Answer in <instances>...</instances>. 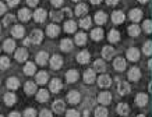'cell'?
<instances>
[{
  "mask_svg": "<svg viewBox=\"0 0 152 117\" xmlns=\"http://www.w3.org/2000/svg\"><path fill=\"white\" fill-rule=\"evenodd\" d=\"M42 39H43V33H42V31H39V29H35V31H32L31 36H29V41H31V43H34V45L41 43Z\"/></svg>",
  "mask_w": 152,
  "mask_h": 117,
  "instance_id": "6da1fadb",
  "label": "cell"
},
{
  "mask_svg": "<svg viewBox=\"0 0 152 117\" xmlns=\"http://www.w3.org/2000/svg\"><path fill=\"white\" fill-rule=\"evenodd\" d=\"M98 84H99V86H102V88H107V86H110V84H112V78L107 74H102L101 77L98 78Z\"/></svg>",
  "mask_w": 152,
  "mask_h": 117,
  "instance_id": "7a4b0ae2",
  "label": "cell"
},
{
  "mask_svg": "<svg viewBox=\"0 0 152 117\" xmlns=\"http://www.w3.org/2000/svg\"><path fill=\"white\" fill-rule=\"evenodd\" d=\"M130 89H131V86H130L126 81H119V84H117V91H119L120 95L130 94Z\"/></svg>",
  "mask_w": 152,
  "mask_h": 117,
  "instance_id": "3957f363",
  "label": "cell"
},
{
  "mask_svg": "<svg viewBox=\"0 0 152 117\" xmlns=\"http://www.w3.org/2000/svg\"><path fill=\"white\" fill-rule=\"evenodd\" d=\"M61 66H63V59H61L59 55H55V56L50 59V67L55 68V70H59Z\"/></svg>",
  "mask_w": 152,
  "mask_h": 117,
  "instance_id": "277c9868",
  "label": "cell"
},
{
  "mask_svg": "<svg viewBox=\"0 0 152 117\" xmlns=\"http://www.w3.org/2000/svg\"><path fill=\"white\" fill-rule=\"evenodd\" d=\"M46 11L43 9H38L35 13H34V20L37 21V23H43L45 20H46Z\"/></svg>",
  "mask_w": 152,
  "mask_h": 117,
  "instance_id": "5b68a950",
  "label": "cell"
},
{
  "mask_svg": "<svg viewBox=\"0 0 152 117\" xmlns=\"http://www.w3.org/2000/svg\"><path fill=\"white\" fill-rule=\"evenodd\" d=\"M89 57H91L89 52L83 50V52H80L78 55H77V61L81 63V64H87L88 61H89Z\"/></svg>",
  "mask_w": 152,
  "mask_h": 117,
  "instance_id": "8992f818",
  "label": "cell"
},
{
  "mask_svg": "<svg viewBox=\"0 0 152 117\" xmlns=\"http://www.w3.org/2000/svg\"><path fill=\"white\" fill-rule=\"evenodd\" d=\"M59 32H60V28L56 25V24H50V25H48V27H46V33L50 38L57 36V35H59Z\"/></svg>",
  "mask_w": 152,
  "mask_h": 117,
  "instance_id": "52a82bcc",
  "label": "cell"
},
{
  "mask_svg": "<svg viewBox=\"0 0 152 117\" xmlns=\"http://www.w3.org/2000/svg\"><path fill=\"white\" fill-rule=\"evenodd\" d=\"M115 56V49L112 46H105L102 49V57H105V60H110Z\"/></svg>",
  "mask_w": 152,
  "mask_h": 117,
  "instance_id": "ba28073f",
  "label": "cell"
},
{
  "mask_svg": "<svg viewBox=\"0 0 152 117\" xmlns=\"http://www.w3.org/2000/svg\"><path fill=\"white\" fill-rule=\"evenodd\" d=\"M80 99H81V95H80L77 91H71V92H69V95H67V100H69L70 103H73V105H77V103L80 102Z\"/></svg>",
  "mask_w": 152,
  "mask_h": 117,
  "instance_id": "9c48e42d",
  "label": "cell"
},
{
  "mask_svg": "<svg viewBox=\"0 0 152 117\" xmlns=\"http://www.w3.org/2000/svg\"><path fill=\"white\" fill-rule=\"evenodd\" d=\"M127 57H129V60H131V61H137L140 59L138 49H135V47H130L129 50H127Z\"/></svg>",
  "mask_w": 152,
  "mask_h": 117,
  "instance_id": "30bf717a",
  "label": "cell"
},
{
  "mask_svg": "<svg viewBox=\"0 0 152 117\" xmlns=\"http://www.w3.org/2000/svg\"><path fill=\"white\" fill-rule=\"evenodd\" d=\"M61 86H63V84H61V81L59 80V78H55V80L50 81V84H49V88H50L52 92H59L60 89H61Z\"/></svg>",
  "mask_w": 152,
  "mask_h": 117,
  "instance_id": "8fae6325",
  "label": "cell"
},
{
  "mask_svg": "<svg viewBox=\"0 0 152 117\" xmlns=\"http://www.w3.org/2000/svg\"><path fill=\"white\" fill-rule=\"evenodd\" d=\"M98 102L102 103V105H109L112 102V95L109 92H102L99 96H98Z\"/></svg>",
  "mask_w": 152,
  "mask_h": 117,
  "instance_id": "7c38bea8",
  "label": "cell"
},
{
  "mask_svg": "<svg viewBox=\"0 0 152 117\" xmlns=\"http://www.w3.org/2000/svg\"><path fill=\"white\" fill-rule=\"evenodd\" d=\"M28 57V52L27 49H24V47H21V49H17L15 50V59L18 61H25Z\"/></svg>",
  "mask_w": 152,
  "mask_h": 117,
  "instance_id": "4fadbf2b",
  "label": "cell"
},
{
  "mask_svg": "<svg viewBox=\"0 0 152 117\" xmlns=\"http://www.w3.org/2000/svg\"><path fill=\"white\" fill-rule=\"evenodd\" d=\"M130 18H131V21H134V23H138L140 20L142 18V11L138 9H134L130 11Z\"/></svg>",
  "mask_w": 152,
  "mask_h": 117,
  "instance_id": "5bb4252c",
  "label": "cell"
},
{
  "mask_svg": "<svg viewBox=\"0 0 152 117\" xmlns=\"http://www.w3.org/2000/svg\"><path fill=\"white\" fill-rule=\"evenodd\" d=\"M124 18L126 17L121 11H113V13H112V21L115 24H121L124 21Z\"/></svg>",
  "mask_w": 152,
  "mask_h": 117,
  "instance_id": "9a60e30c",
  "label": "cell"
},
{
  "mask_svg": "<svg viewBox=\"0 0 152 117\" xmlns=\"http://www.w3.org/2000/svg\"><path fill=\"white\" fill-rule=\"evenodd\" d=\"M113 67H115L117 71H123L126 68V60L123 57H117V59L113 61Z\"/></svg>",
  "mask_w": 152,
  "mask_h": 117,
  "instance_id": "2e32d148",
  "label": "cell"
},
{
  "mask_svg": "<svg viewBox=\"0 0 152 117\" xmlns=\"http://www.w3.org/2000/svg\"><path fill=\"white\" fill-rule=\"evenodd\" d=\"M48 53L46 52H39L37 55V63L39 64V66H45L48 63Z\"/></svg>",
  "mask_w": 152,
  "mask_h": 117,
  "instance_id": "e0dca14e",
  "label": "cell"
},
{
  "mask_svg": "<svg viewBox=\"0 0 152 117\" xmlns=\"http://www.w3.org/2000/svg\"><path fill=\"white\" fill-rule=\"evenodd\" d=\"M48 99H49V92H48L46 89H41V91H38V94H37V100L38 102H46Z\"/></svg>",
  "mask_w": 152,
  "mask_h": 117,
  "instance_id": "ac0fdd59",
  "label": "cell"
},
{
  "mask_svg": "<svg viewBox=\"0 0 152 117\" xmlns=\"http://www.w3.org/2000/svg\"><path fill=\"white\" fill-rule=\"evenodd\" d=\"M140 77H141V73H140V70L137 68V67H133V68L129 71V80H131V81H138Z\"/></svg>",
  "mask_w": 152,
  "mask_h": 117,
  "instance_id": "d6986e66",
  "label": "cell"
},
{
  "mask_svg": "<svg viewBox=\"0 0 152 117\" xmlns=\"http://www.w3.org/2000/svg\"><path fill=\"white\" fill-rule=\"evenodd\" d=\"M84 81L87 82V84H92L94 81H95V71L94 70H87L84 73Z\"/></svg>",
  "mask_w": 152,
  "mask_h": 117,
  "instance_id": "ffe728a7",
  "label": "cell"
},
{
  "mask_svg": "<svg viewBox=\"0 0 152 117\" xmlns=\"http://www.w3.org/2000/svg\"><path fill=\"white\" fill-rule=\"evenodd\" d=\"M64 109H66V106H64V102L63 100H56V102H53V112L55 113H63L64 112Z\"/></svg>",
  "mask_w": 152,
  "mask_h": 117,
  "instance_id": "44dd1931",
  "label": "cell"
},
{
  "mask_svg": "<svg viewBox=\"0 0 152 117\" xmlns=\"http://www.w3.org/2000/svg\"><path fill=\"white\" fill-rule=\"evenodd\" d=\"M11 33H13L14 38H23V35H24V27H23V25H14L13 29H11Z\"/></svg>",
  "mask_w": 152,
  "mask_h": 117,
  "instance_id": "7402d4cb",
  "label": "cell"
},
{
  "mask_svg": "<svg viewBox=\"0 0 152 117\" xmlns=\"http://www.w3.org/2000/svg\"><path fill=\"white\" fill-rule=\"evenodd\" d=\"M24 89H25V94L27 95H32V94H35V91H37V85L34 84V82H31V81H28V82H25V85H24Z\"/></svg>",
  "mask_w": 152,
  "mask_h": 117,
  "instance_id": "603a6c76",
  "label": "cell"
},
{
  "mask_svg": "<svg viewBox=\"0 0 152 117\" xmlns=\"http://www.w3.org/2000/svg\"><path fill=\"white\" fill-rule=\"evenodd\" d=\"M66 80L69 81V82H75V81L78 80V73H77L75 70L67 71V74H66Z\"/></svg>",
  "mask_w": 152,
  "mask_h": 117,
  "instance_id": "cb8c5ba5",
  "label": "cell"
},
{
  "mask_svg": "<svg viewBox=\"0 0 152 117\" xmlns=\"http://www.w3.org/2000/svg\"><path fill=\"white\" fill-rule=\"evenodd\" d=\"M18 18L21 21H28V20L31 18V11L28 9H21L18 13Z\"/></svg>",
  "mask_w": 152,
  "mask_h": 117,
  "instance_id": "d4e9b609",
  "label": "cell"
},
{
  "mask_svg": "<svg viewBox=\"0 0 152 117\" xmlns=\"http://www.w3.org/2000/svg\"><path fill=\"white\" fill-rule=\"evenodd\" d=\"M148 102V96L145 94H138L135 96V103L138 105V106H145Z\"/></svg>",
  "mask_w": 152,
  "mask_h": 117,
  "instance_id": "484cf974",
  "label": "cell"
},
{
  "mask_svg": "<svg viewBox=\"0 0 152 117\" xmlns=\"http://www.w3.org/2000/svg\"><path fill=\"white\" fill-rule=\"evenodd\" d=\"M64 29H66V32H75V29H77V24L74 23L73 20H70V21H67V23L64 24Z\"/></svg>",
  "mask_w": 152,
  "mask_h": 117,
  "instance_id": "4316f807",
  "label": "cell"
},
{
  "mask_svg": "<svg viewBox=\"0 0 152 117\" xmlns=\"http://www.w3.org/2000/svg\"><path fill=\"white\" fill-rule=\"evenodd\" d=\"M60 47H61V50L70 52L71 49H73V42H71V39H63V41H61Z\"/></svg>",
  "mask_w": 152,
  "mask_h": 117,
  "instance_id": "83f0119b",
  "label": "cell"
},
{
  "mask_svg": "<svg viewBox=\"0 0 152 117\" xmlns=\"http://www.w3.org/2000/svg\"><path fill=\"white\" fill-rule=\"evenodd\" d=\"M130 112V108L129 105H126V103H120L119 106H117V113L121 114V116H127Z\"/></svg>",
  "mask_w": 152,
  "mask_h": 117,
  "instance_id": "f1b7e54d",
  "label": "cell"
},
{
  "mask_svg": "<svg viewBox=\"0 0 152 117\" xmlns=\"http://www.w3.org/2000/svg\"><path fill=\"white\" fill-rule=\"evenodd\" d=\"M91 38H92L94 41H101L102 38H103V31H102L101 28L92 29V32H91Z\"/></svg>",
  "mask_w": 152,
  "mask_h": 117,
  "instance_id": "f546056e",
  "label": "cell"
},
{
  "mask_svg": "<svg viewBox=\"0 0 152 117\" xmlns=\"http://www.w3.org/2000/svg\"><path fill=\"white\" fill-rule=\"evenodd\" d=\"M46 81H48V74L45 73V71H41V73H38L37 74V82L38 84H46Z\"/></svg>",
  "mask_w": 152,
  "mask_h": 117,
  "instance_id": "4dcf8cb0",
  "label": "cell"
},
{
  "mask_svg": "<svg viewBox=\"0 0 152 117\" xmlns=\"http://www.w3.org/2000/svg\"><path fill=\"white\" fill-rule=\"evenodd\" d=\"M4 102L7 106H13L14 103H15V95L11 94V92H9V94L4 95Z\"/></svg>",
  "mask_w": 152,
  "mask_h": 117,
  "instance_id": "1f68e13d",
  "label": "cell"
},
{
  "mask_svg": "<svg viewBox=\"0 0 152 117\" xmlns=\"http://www.w3.org/2000/svg\"><path fill=\"white\" fill-rule=\"evenodd\" d=\"M106 20H107V17H106V14L103 11H99V13L95 14V23L96 24H105Z\"/></svg>",
  "mask_w": 152,
  "mask_h": 117,
  "instance_id": "d6a6232c",
  "label": "cell"
},
{
  "mask_svg": "<svg viewBox=\"0 0 152 117\" xmlns=\"http://www.w3.org/2000/svg\"><path fill=\"white\" fill-rule=\"evenodd\" d=\"M75 43L77 45H85L87 43V35L84 32H80L75 35Z\"/></svg>",
  "mask_w": 152,
  "mask_h": 117,
  "instance_id": "836d02e7",
  "label": "cell"
},
{
  "mask_svg": "<svg viewBox=\"0 0 152 117\" xmlns=\"http://www.w3.org/2000/svg\"><path fill=\"white\" fill-rule=\"evenodd\" d=\"M7 86H9L10 89H17L20 86V81L17 80V78L11 77V78H9V80H7Z\"/></svg>",
  "mask_w": 152,
  "mask_h": 117,
  "instance_id": "e575fe53",
  "label": "cell"
},
{
  "mask_svg": "<svg viewBox=\"0 0 152 117\" xmlns=\"http://www.w3.org/2000/svg\"><path fill=\"white\" fill-rule=\"evenodd\" d=\"M109 41L110 42H117V41H120V32L119 31H116V29H112L110 32H109Z\"/></svg>",
  "mask_w": 152,
  "mask_h": 117,
  "instance_id": "d590c367",
  "label": "cell"
},
{
  "mask_svg": "<svg viewBox=\"0 0 152 117\" xmlns=\"http://www.w3.org/2000/svg\"><path fill=\"white\" fill-rule=\"evenodd\" d=\"M24 73H25L27 75L35 74V64H34V63H27L25 67H24Z\"/></svg>",
  "mask_w": 152,
  "mask_h": 117,
  "instance_id": "8d00e7d4",
  "label": "cell"
},
{
  "mask_svg": "<svg viewBox=\"0 0 152 117\" xmlns=\"http://www.w3.org/2000/svg\"><path fill=\"white\" fill-rule=\"evenodd\" d=\"M105 63L102 60H96L94 63V71H99V73H103L105 71Z\"/></svg>",
  "mask_w": 152,
  "mask_h": 117,
  "instance_id": "74e56055",
  "label": "cell"
},
{
  "mask_svg": "<svg viewBox=\"0 0 152 117\" xmlns=\"http://www.w3.org/2000/svg\"><path fill=\"white\" fill-rule=\"evenodd\" d=\"M88 13V7L85 4H78L75 7V14L77 15H85Z\"/></svg>",
  "mask_w": 152,
  "mask_h": 117,
  "instance_id": "f35d334b",
  "label": "cell"
},
{
  "mask_svg": "<svg viewBox=\"0 0 152 117\" xmlns=\"http://www.w3.org/2000/svg\"><path fill=\"white\" fill-rule=\"evenodd\" d=\"M4 50L6 52H13L14 50V47H15V43H14V41L13 39H7V41H4Z\"/></svg>",
  "mask_w": 152,
  "mask_h": 117,
  "instance_id": "ab89813d",
  "label": "cell"
},
{
  "mask_svg": "<svg viewBox=\"0 0 152 117\" xmlns=\"http://www.w3.org/2000/svg\"><path fill=\"white\" fill-rule=\"evenodd\" d=\"M140 32H141V29H140L138 25L134 24V25H130L129 27V33L131 35V36H138Z\"/></svg>",
  "mask_w": 152,
  "mask_h": 117,
  "instance_id": "60d3db41",
  "label": "cell"
},
{
  "mask_svg": "<svg viewBox=\"0 0 152 117\" xmlns=\"http://www.w3.org/2000/svg\"><path fill=\"white\" fill-rule=\"evenodd\" d=\"M10 67V59L9 57H0V70H6Z\"/></svg>",
  "mask_w": 152,
  "mask_h": 117,
  "instance_id": "b9f144b4",
  "label": "cell"
},
{
  "mask_svg": "<svg viewBox=\"0 0 152 117\" xmlns=\"http://www.w3.org/2000/svg\"><path fill=\"white\" fill-rule=\"evenodd\" d=\"M107 114H109V112L105 108H98L95 110V117H107Z\"/></svg>",
  "mask_w": 152,
  "mask_h": 117,
  "instance_id": "7bdbcfd3",
  "label": "cell"
},
{
  "mask_svg": "<svg viewBox=\"0 0 152 117\" xmlns=\"http://www.w3.org/2000/svg\"><path fill=\"white\" fill-rule=\"evenodd\" d=\"M80 25H81V28H89L91 27V18L89 17H85V18H83L81 21H80Z\"/></svg>",
  "mask_w": 152,
  "mask_h": 117,
  "instance_id": "ee69618b",
  "label": "cell"
},
{
  "mask_svg": "<svg viewBox=\"0 0 152 117\" xmlns=\"http://www.w3.org/2000/svg\"><path fill=\"white\" fill-rule=\"evenodd\" d=\"M142 28H144V31H145V32L151 33V31H152V23H151V20H145V21H144Z\"/></svg>",
  "mask_w": 152,
  "mask_h": 117,
  "instance_id": "f6af8a7d",
  "label": "cell"
},
{
  "mask_svg": "<svg viewBox=\"0 0 152 117\" xmlns=\"http://www.w3.org/2000/svg\"><path fill=\"white\" fill-rule=\"evenodd\" d=\"M14 21H15V17H14V15H11V14H7L4 17V20H3V24H4V27H7L9 24L14 23Z\"/></svg>",
  "mask_w": 152,
  "mask_h": 117,
  "instance_id": "bcb514c9",
  "label": "cell"
},
{
  "mask_svg": "<svg viewBox=\"0 0 152 117\" xmlns=\"http://www.w3.org/2000/svg\"><path fill=\"white\" fill-rule=\"evenodd\" d=\"M144 53H145V55H151L152 53V42L151 41L145 42V45H144Z\"/></svg>",
  "mask_w": 152,
  "mask_h": 117,
  "instance_id": "7dc6e473",
  "label": "cell"
},
{
  "mask_svg": "<svg viewBox=\"0 0 152 117\" xmlns=\"http://www.w3.org/2000/svg\"><path fill=\"white\" fill-rule=\"evenodd\" d=\"M24 117H37V112L34 109H27L24 112Z\"/></svg>",
  "mask_w": 152,
  "mask_h": 117,
  "instance_id": "c3c4849f",
  "label": "cell"
},
{
  "mask_svg": "<svg viewBox=\"0 0 152 117\" xmlns=\"http://www.w3.org/2000/svg\"><path fill=\"white\" fill-rule=\"evenodd\" d=\"M50 17L55 20V21H60V20L63 18V14H61V13H57V11H53L50 14Z\"/></svg>",
  "mask_w": 152,
  "mask_h": 117,
  "instance_id": "681fc988",
  "label": "cell"
},
{
  "mask_svg": "<svg viewBox=\"0 0 152 117\" xmlns=\"http://www.w3.org/2000/svg\"><path fill=\"white\" fill-rule=\"evenodd\" d=\"M66 117H80V113L77 110H69L66 113Z\"/></svg>",
  "mask_w": 152,
  "mask_h": 117,
  "instance_id": "f907efd6",
  "label": "cell"
},
{
  "mask_svg": "<svg viewBox=\"0 0 152 117\" xmlns=\"http://www.w3.org/2000/svg\"><path fill=\"white\" fill-rule=\"evenodd\" d=\"M39 117H53V116H52V113L49 112V110H42Z\"/></svg>",
  "mask_w": 152,
  "mask_h": 117,
  "instance_id": "816d5d0a",
  "label": "cell"
},
{
  "mask_svg": "<svg viewBox=\"0 0 152 117\" xmlns=\"http://www.w3.org/2000/svg\"><path fill=\"white\" fill-rule=\"evenodd\" d=\"M52 4L55 6V7H60V6L63 4V0H50Z\"/></svg>",
  "mask_w": 152,
  "mask_h": 117,
  "instance_id": "f5cc1de1",
  "label": "cell"
},
{
  "mask_svg": "<svg viewBox=\"0 0 152 117\" xmlns=\"http://www.w3.org/2000/svg\"><path fill=\"white\" fill-rule=\"evenodd\" d=\"M7 1H9L10 7H14V6H17L20 3V0H7Z\"/></svg>",
  "mask_w": 152,
  "mask_h": 117,
  "instance_id": "db71d44e",
  "label": "cell"
},
{
  "mask_svg": "<svg viewBox=\"0 0 152 117\" xmlns=\"http://www.w3.org/2000/svg\"><path fill=\"white\" fill-rule=\"evenodd\" d=\"M6 10H7V7L4 6V3H0V15H1V14H4V13H6Z\"/></svg>",
  "mask_w": 152,
  "mask_h": 117,
  "instance_id": "11a10c76",
  "label": "cell"
},
{
  "mask_svg": "<svg viewBox=\"0 0 152 117\" xmlns=\"http://www.w3.org/2000/svg\"><path fill=\"white\" fill-rule=\"evenodd\" d=\"M27 1H28V4L29 6H37L39 0H27Z\"/></svg>",
  "mask_w": 152,
  "mask_h": 117,
  "instance_id": "9f6ffc18",
  "label": "cell"
},
{
  "mask_svg": "<svg viewBox=\"0 0 152 117\" xmlns=\"http://www.w3.org/2000/svg\"><path fill=\"white\" fill-rule=\"evenodd\" d=\"M117 1H119V0H106V3H107V4H110V6L117 4Z\"/></svg>",
  "mask_w": 152,
  "mask_h": 117,
  "instance_id": "6f0895ef",
  "label": "cell"
},
{
  "mask_svg": "<svg viewBox=\"0 0 152 117\" xmlns=\"http://www.w3.org/2000/svg\"><path fill=\"white\" fill-rule=\"evenodd\" d=\"M9 117H21V116H20V113L13 112V113H10V116H9Z\"/></svg>",
  "mask_w": 152,
  "mask_h": 117,
  "instance_id": "680465c9",
  "label": "cell"
},
{
  "mask_svg": "<svg viewBox=\"0 0 152 117\" xmlns=\"http://www.w3.org/2000/svg\"><path fill=\"white\" fill-rule=\"evenodd\" d=\"M29 43H31V41H29V38H25V39H24V45H25V46H28Z\"/></svg>",
  "mask_w": 152,
  "mask_h": 117,
  "instance_id": "91938a15",
  "label": "cell"
},
{
  "mask_svg": "<svg viewBox=\"0 0 152 117\" xmlns=\"http://www.w3.org/2000/svg\"><path fill=\"white\" fill-rule=\"evenodd\" d=\"M89 1H91L92 4H99V3H101L102 0H89Z\"/></svg>",
  "mask_w": 152,
  "mask_h": 117,
  "instance_id": "94428289",
  "label": "cell"
},
{
  "mask_svg": "<svg viewBox=\"0 0 152 117\" xmlns=\"http://www.w3.org/2000/svg\"><path fill=\"white\" fill-rule=\"evenodd\" d=\"M64 14H67V15H71V13H70V10L69 9H64V11H63Z\"/></svg>",
  "mask_w": 152,
  "mask_h": 117,
  "instance_id": "6125c7cd",
  "label": "cell"
},
{
  "mask_svg": "<svg viewBox=\"0 0 152 117\" xmlns=\"http://www.w3.org/2000/svg\"><path fill=\"white\" fill-rule=\"evenodd\" d=\"M138 1H141V3H147L148 0H138Z\"/></svg>",
  "mask_w": 152,
  "mask_h": 117,
  "instance_id": "be15d7a7",
  "label": "cell"
},
{
  "mask_svg": "<svg viewBox=\"0 0 152 117\" xmlns=\"http://www.w3.org/2000/svg\"><path fill=\"white\" fill-rule=\"evenodd\" d=\"M137 117H145V116H142V114H141V116H137Z\"/></svg>",
  "mask_w": 152,
  "mask_h": 117,
  "instance_id": "e7e4bbea",
  "label": "cell"
},
{
  "mask_svg": "<svg viewBox=\"0 0 152 117\" xmlns=\"http://www.w3.org/2000/svg\"><path fill=\"white\" fill-rule=\"evenodd\" d=\"M73 1H80V0H73Z\"/></svg>",
  "mask_w": 152,
  "mask_h": 117,
  "instance_id": "03108f58",
  "label": "cell"
},
{
  "mask_svg": "<svg viewBox=\"0 0 152 117\" xmlns=\"http://www.w3.org/2000/svg\"><path fill=\"white\" fill-rule=\"evenodd\" d=\"M0 117H1V116H0Z\"/></svg>",
  "mask_w": 152,
  "mask_h": 117,
  "instance_id": "003e7915",
  "label": "cell"
}]
</instances>
